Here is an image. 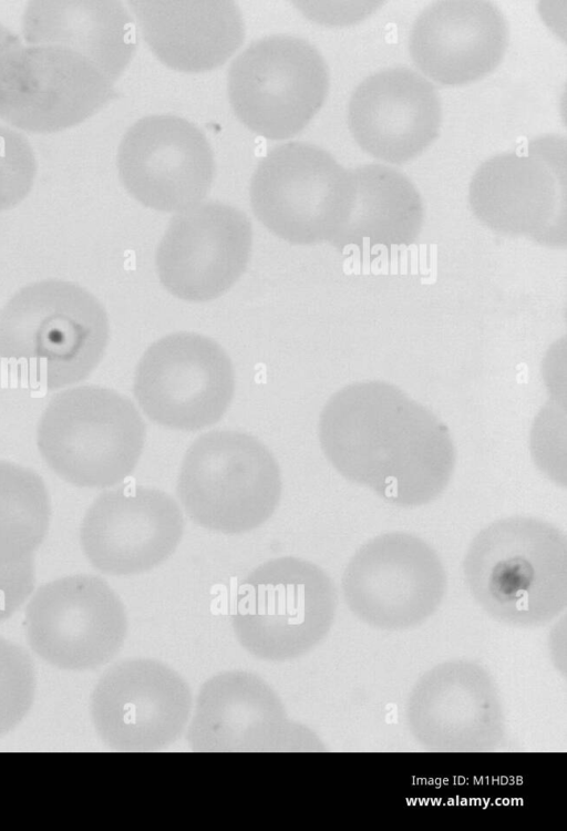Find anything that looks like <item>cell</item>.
<instances>
[{"mask_svg":"<svg viewBox=\"0 0 567 831\" xmlns=\"http://www.w3.org/2000/svg\"><path fill=\"white\" fill-rule=\"evenodd\" d=\"M35 694L31 658L19 645L0 637V737L14 729L30 710Z\"/></svg>","mask_w":567,"mask_h":831,"instance_id":"obj_26","label":"cell"},{"mask_svg":"<svg viewBox=\"0 0 567 831\" xmlns=\"http://www.w3.org/2000/svg\"><path fill=\"white\" fill-rule=\"evenodd\" d=\"M382 3L379 0L297 2L307 18L330 27H346L358 23L377 11Z\"/></svg>","mask_w":567,"mask_h":831,"instance_id":"obj_28","label":"cell"},{"mask_svg":"<svg viewBox=\"0 0 567 831\" xmlns=\"http://www.w3.org/2000/svg\"><path fill=\"white\" fill-rule=\"evenodd\" d=\"M33 652L65 670H87L109 663L127 634L125 608L101 577L76 574L40 586L25 611Z\"/></svg>","mask_w":567,"mask_h":831,"instance_id":"obj_13","label":"cell"},{"mask_svg":"<svg viewBox=\"0 0 567 831\" xmlns=\"http://www.w3.org/2000/svg\"><path fill=\"white\" fill-rule=\"evenodd\" d=\"M563 1H543L539 2V13L547 25L557 34L565 39V22L559 20L566 18V0Z\"/></svg>","mask_w":567,"mask_h":831,"instance_id":"obj_30","label":"cell"},{"mask_svg":"<svg viewBox=\"0 0 567 831\" xmlns=\"http://www.w3.org/2000/svg\"><path fill=\"white\" fill-rule=\"evenodd\" d=\"M337 604L336 586L321 567L282 556L260 564L239 583L231 625L250 655L286 661L327 636Z\"/></svg>","mask_w":567,"mask_h":831,"instance_id":"obj_5","label":"cell"},{"mask_svg":"<svg viewBox=\"0 0 567 831\" xmlns=\"http://www.w3.org/2000/svg\"><path fill=\"white\" fill-rule=\"evenodd\" d=\"M184 520L165 492L124 485L105 491L89 507L80 541L90 563L110 575L147 572L177 547Z\"/></svg>","mask_w":567,"mask_h":831,"instance_id":"obj_19","label":"cell"},{"mask_svg":"<svg viewBox=\"0 0 567 831\" xmlns=\"http://www.w3.org/2000/svg\"><path fill=\"white\" fill-rule=\"evenodd\" d=\"M234 390L227 353L216 341L195 332L171 334L148 347L133 384L138 406L152 421L185 431L216 423Z\"/></svg>","mask_w":567,"mask_h":831,"instance_id":"obj_12","label":"cell"},{"mask_svg":"<svg viewBox=\"0 0 567 831\" xmlns=\"http://www.w3.org/2000/svg\"><path fill=\"white\" fill-rule=\"evenodd\" d=\"M187 728L194 752H322V740L288 718L277 693L256 674L219 673L196 697Z\"/></svg>","mask_w":567,"mask_h":831,"instance_id":"obj_14","label":"cell"},{"mask_svg":"<svg viewBox=\"0 0 567 831\" xmlns=\"http://www.w3.org/2000/svg\"><path fill=\"white\" fill-rule=\"evenodd\" d=\"M405 716L414 740L431 752H492L505 738L495 680L468 659H449L427 669L411 689Z\"/></svg>","mask_w":567,"mask_h":831,"instance_id":"obj_16","label":"cell"},{"mask_svg":"<svg viewBox=\"0 0 567 831\" xmlns=\"http://www.w3.org/2000/svg\"><path fill=\"white\" fill-rule=\"evenodd\" d=\"M567 147L545 145L538 160L526 153H501L472 176L468 203L489 229L526 236L547 247H565Z\"/></svg>","mask_w":567,"mask_h":831,"instance_id":"obj_11","label":"cell"},{"mask_svg":"<svg viewBox=\"0 0 567 831\" xmlns=\"http://www.w3.org/2000/svg\"><path fill=\"white\" fill-rule=\"evenodd\" d=\"M351 171L353 205L332 245L339 249H372L413 244L423 227L424 205L411 179L384 164H364Z\"/></svg>","mask_w":567,"mask_h":831,"instance_id":"obj_24","label":"cell"},{"mask_svg":"<svg viewBox=\"0 0 567 831\" xmlns=\"http://www.w3.org/2000/svg\"><path fill=\"white\" fill-rule=\"evenodd\" d=\"M37 162L28 140L0 124V212L19 205L30 193Z\"/></svg>","mask_w":567,"mask_h":831,"instance_id":"obj_27","label":"cell"},{"mask_svg":"<svg viewBox=\"0 0 567 831\" xmlns=\"http://www.w3.org/2000/svg\"><path fill=\"white\" fill-rule=\"evenodd\" d=\"M130 4L154 54L178 71L219 66L245 37L241 12L233 1L136 0Z\"/></svg>","mask_w":567,"mask_h":831,"instance_id":"obj_22","label":"cell"},{"mask_svg":"<svg viewBox=\"0 0 567 831\" xmlns=\"http://www.w3.org/2000/svg\"><path fill=\"white\" fill-rule=\"evenodd\" d=\"M509 41L503 11L487 0H440L415 18L409 52L427 80L461 85L497 68Z\"/></svg>","mask_w":567,"mask_h":831,"instance_id":"obj_21","label":"cell"},{"mask_svg":"<svg viewBox=\"0 0 567 831\" xmlns=\"http://www.w3.org/2000/svg\"><path fill=\"white\" fill-rule=\"evenodd\" d=\"M18 44H20L19 37L0 23V58Z\"/></svg>","mask_w":567,"mask_h":831,"instance_id":"obj_31","label":"cell"},{"mask_svg":"<svg viewBox=\"0 0 567 831\" xmlns=\"http://www.w3.org/2000/svg\"><path fill=\"white\" fill-rule=\"evenodd\" d=\"M251 245L245 213L220 202L199 203L171 219L156 252L158 278L179 299L213 300L240 278Z\"/></svg>","mask_w":567,"mask_h":831,"instance_id":"obj_18","label":"cell"},{"mask_svg":"<svg viewBox=\"0 0 567 831\" xmlns=\"http://www.w3.org/2000/svg\"><path fill=\"white\" fill-rule=\"evenodd\" d=\"M117 170L126 191L156 211L183 212L202 203L215 174L202 131L171 114L145 116L125 133Z\"/></svg>","mask_w":567,"mask_h":831,"instance_id":"obj_17","label":"cell"},{"mask_svg":"<svg viewBox=\"0 0 567 831\" xmlns=\"http://www.w3.org/2000/svg\"><path fill=\"white\" fill-rule=\"evenodd\" d=\"M109 335L101 302L72 281L27 285L0 311V358L32 387L55 390L84 380L101 361Z\"/></svg>","mask_w":567,"mask_h":831,"instance_id":"obj_3","label":"cell"},{"mask_svg":"<svg viewBox=\"0 0 567 831\" xmlns=\"http://www.w3.org/2000/svg\"><path fill=\"white\" fill-rule=\"evenodd\" d=\"M145 424L131 400L99 386L55 394L37 430L38 449L62 479L81 488H107L134 470Z\"/></svg>","mask_w":567,"mask_h":831,"instance_id":"obj_4","label":"cell"},{"mask_svg":"<svg viewBox=\"0 0 567 831\" xmlns=\"http://www.w3.org/2000/svg\"><path fill=\"white\" fill-rule=\"evenodd\" d=\"M328 90L329 72L321 53L288 34L255 41L228 72V95L236 115L252 132L272 140L305 129Z\"/></svg>","mask_w":567,"mask_h":831,"instance_id":"obj_8","label":"cell"},{"mask_svg":"<svg viewBox=\"0 0 567 831\" xmlns=\"http://www.w3.org/2000/svg\"><path fill=\"white\" fill-rule=\"evenodd\" d=\"M442 103L420 72L388 68L363 79L348 106V124L357 144L371 156L391 164L417 157L436 138Z\"/></svg>","mask_w":567,"mask_h":831,"instance_id":"obj_20","label":"cell"},{"mask_svg":"<svg viewBox=\"0 0 567 831\" xmlns=\"http://www.w3.org/2000/svg\"><path fill=\"white\" fill-rule=\"evenodd\" d=\"M249 194L256 217L276 236L297 245L332 244L349 218L355 183L326 150L290 142L259 162Z\"/></svg>","mask_w":567,"mask_h":831,"instance_id":"obj_7","label":"cell"},{"mask_svg":"<svg viewBox=\"0 0 567 831\" xmlns=\"http://www.w3.org/2000/svg\"><path fill=\"white\" fill-rule=\"evenodd\" d=\"M463 573L474 601L496 622L546 625L567 606L566 535L537 517L497 520L471 542Z\"/></svg>","mask_w":567,"mask_h":831,"instance_id":"obj_2","label":"cell"},{"mask_svg":"<svg viewBox=\"0 0 567 831\" xmlns=\"http://www.w3.org/2000/svg\"><path fill=\"white\" fill-rule=\"evenodd\" d=\"M319 440L342 476L402 507L435 500L455 468L447 427L384 381L355 382L337 391L321 411Z\"/></svg>","mask_w":567,"mask_h":831,"instance_id":"obj_1","label":"cell"},{"mask_svg":"<svg viewBox=\"0 0 567 831\" xmlns=\"http://www.w3.org/2000/svg\"><path fill=\"white\" fill-rule=\"evenodd\" d=\"M177 495L196 524L225 534L245 533L275 512L281 495L279 465L252 435L210 431L187 449Z\"/></svg>","mask_w":567,"mask_h":831,"instance_id":"obj_6","label":"cell"},{"mask_svg":"<svg viewBox=\"0 0 567 831\" xmlns=\"http://www.w3.org/2000/svg\"><path fill=\"white\" fill-rule=\"evenodd\" d=\"M192 709L185 679L151 658H128L111 666L95 685L90 704L97 736L121 752L169 747L184 733Z\"/></svg>","mask_w":567,"mask_h":831,"instance_id":"obj_15","label":"cell"},{"mask_svg":"<svg viewBox=\"0 0 567 831\" xmlns=\"http://www.w3.org/2000/svg\"><path fill=\"white\" fill-rule=\"evenodd\" d=\"M51 517L42 478L21 465L0 461V565L32 557Z\"/></svg>","mask_w":567,"mask_h":831,"instance_id":"obj_25","label":"cell"},{"mask_svg":"<svg viewBox=\"0 0 567 831\" xmlns=\"http://www.w3.org/2000/svg\"><path fill=\"white\" fill-rule=\"evenodd\" d=\"M446 585L436 552L405 532L368 541L353 554L341 578L351 613L369 626L390 632L429 619L441 605Z\"/></svg>","mask_w":567,"mask_h":831,"instance_id":"obj_9","label":"cell"},{"mask_svg":"<svg viewBox=\"0 0 567 831\" xmlns=\"http://www.w3.org/2000/svg\"><path fill=\"white\" fill-rule=\"evenodd\" d=\"M34 588L33 556L0 565V623L10 618Z\"/></svg>","mask_w":567,"mask_h":831,"instance_id":"obj_29","label":"cell"},{"mask_svg":"<svg viewBox=\"0 0 567 831\" xmlns=\"http://www.w3.org/2000/svg\"><path fill=\"white\" fill-rule=\"evenodd\" d=\"M114 95L90 60L56 45L21 43L0 58V117L32 133L78 125Z\"/></svg>","mask_w":567,"mask_h":831,"instance_id":"obj_10","label":"cell"},{"mask_svg":"<svg viewBox=\"0 0 567 831\" xmlns=\"http://www.w3.org/2000/svg\"><path fill=\"white\" fill-rule=\"evenodd\" d=\"M21 30L28 44L76 52L114 82L136 48L134 21L114 0H39L25 8Z\"/></svg>","mask_w":567,"mask_h":831,"instance_id":"obj_23","label":"cell"}]
</instances>
